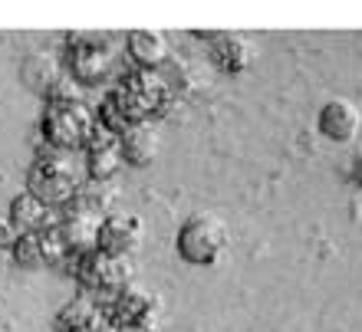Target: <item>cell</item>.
Listing matches in <instances>:
<instances>
[{"label":"cell","instance_id":"cell-17","mask_svg":"<svg viewBox=\"0 0 362 332\" xmlns=\"http://www.w3.org/2000/svg\"><path fill=\"white\" fill-rule=\"evenodd\" d=\"M20 237H23V230L13 224V218H10V214L7 218L0 214V250H13Z\"/></svg>","mask_w":362,"mask_h":332},{"label":"cell","instance_id":"cell-14","mask_svg":"<svg viewBox=\"0 0 362 332\" xmlns=\"http://www.w3.org/2000/svg\"><path fill=\"white\" fill-rule=\"evenodd\" d=\"M125 53L135 63V69H158L168 59V43L155 30H132L125 37Z\"/></svg>","mask_w":362,"mask_h":332},{"label":"cell","instance_id":"cell-5","mask_svg":"<svg viewBox=\"0 0 362 332\" xmlns=\"http://www.w3.org/2000/svg\"><path fill=\"white\" fill-rule=\"evenodd\" d=\"M224 247H228V227L214 214H191L178 227V237H175L178 256L191 266L218 263Z\"/></svg>","mask_w":362,"mask_h":332},{"label":"cell","instance_id":"cell-8","mask_svg":"<svg viewBox=\"0 0 362 332\" xmlns=\"http://www.w3.org/2000/svg\"><path fill=\"white\" fill-rule=\"evenodd\" d=\"M359 125H362V115L349 99H329V102L320 109L316 115V129L323 135L326 142H353L356 135H359Z\"/></svg>","mask_w":362,"mask_h":332},{"label":"cell","instance_id":"cell-16","mask_svg":"<svg viewBox=\"0 0 362 332\" xmlns=\"http://www.w3.org/2000/svg\"><path fill=\"white\" fill-rule=\"evenodd\" d=\"M10 254H13V263L23 266V270H40V266H47L43 263V237H40V234H23Z\"/></svg>","mask_w":362,"mask_h":332},{"label":"cell","instance_id":"cell-15","mask_svg":"<svg viewBox=\"0 0 362 332\" xmlns=\"http://www.w3.org/2000/svg\"><path fill=\"white\" fill-rule=\"evenodd\" d=\"M119 148H122V162L129 165V168H145V165H152L155 155H158V135H155L152 125H132V129L119 138Z\"/></svg>","mask_w":362,"mask_h":332},{"label":"cell","instance_id":"cell-1","mask_svg":"<svg viewBox=\"0 0 362 332\" xmlns=\"http://www.w3.org/2000/svg\"><path fill=\"white\" fill-rule=\"evenodd\" d=\"M69 276L89 293V300L99 306H109L119 300L122 290L132 286V263L125 256H112L103 250H86L69 266Z\"/></svg>","mask_w":362,"mask_h":332},{"label":"cell","instance_id":"cell-7","mask_svg":"<svg viewBox=\"0 0 362 332\" xmlns=\"http://www.w3.org/2000/svg\"><path fill=\"white\" fill-rule=\"evenodd\" d=\"M155 313H158V296L145 286H129L119 293L115 303L105 306V316H109V329L122 332V329H152Z\"/></svg>","mask_w":362,"mask_h":332},{"label":"cell","instance_id":"cell-12","mask_svg":"<svg viewBox=\"0 0 362 332\" xmlns=\"http://www.w3.org/2000/svg\"><path fill=\"white\" fill-rule=\"evenodd\" d=\"M53 329L57 332H105L109 329V316L105 306L93 300H73L53 316Z\"/></svg>","mask_w":362,"mask_h":332},{"label":"cell","instance_id":"cell-2","mask_svg":"<svg viewBox=\"0 0 362 332\" xmlns=\"http://www.w3.org/2000/svg\"><path fill=\"white\" fill-rule=\"evenodd\" d=\"M119 95L122 109L129 112L132 125H148L152 119H162L175 105V89L172 83L158 73V69H132L119 79Z\"/></svg>","mask_w":362,"mask_h":332},{"label":"cell","instance_id":"cell-18","mask_svg":"<svg viewBox=\"0 0 362 332\" xmlns=\"http://www.w3.org/2000/svg\"><path fill=\"white\" fill-rule=\"evenodd\" d=\"M346 178H349V184H353V188L362 191V152L353 155V162H349V168H346Z\"/></svg>","mask_w":362,"mask_h":332},{"label":"cell","instance_id":"cell-4","mask_svg":"<svg viewBox=\"0 0 362 332\" xmlns=\"http://www.w3.org/2000/svg\"><path fill=\"white\" fill-rule=\"evenodd\" d=\"M27 191L33 194V198H40L47 208H66V204H73L76 201V194L83 191V184H79V174L76 168H73V162H69L66 155H40L37 162L30 165L27 171Z\"/></svg>","mask_w":362,"mask_h":332},{"label":"cell","instance_id":"cell-6","mask_svg":"<svg viewBox=\"0 0 362 332\" xmlns=\"http://www.w3.org/2000/svg\"><path fill=\"white\" fill-rule=\"evenodd\" d=\"M66 73L79 85H103L112 73V49L103 37L73 33L66 40Z\"/></svg>","mask_w":362,"mask_h":332},{"label":"cell","instance_id":"cell-13","mask_svg":"<svg viewBox=\"0 0 362 332\" xmlns=\"http://www.w3.org/2000/svg\"><path fill=\"white\" fill-rule=\"evenodd\" d=\"M10 218L17 224L23 234H43V230L57 227L59 224V214L53 208H47L40 198H33L30 191L17 194V198L10 201Z\"/></svg>","mask_w":362,"mask_h":332},{"label":"cell","instance_id":"cell-3","mask_svg":"<svg viewBox=\"0 0 362 332\" xmlns=\"http://www.w3.org/2000/svg\"><path fill=\"white\" fill-rule=\"evenodd\" d=\"M95 129H99V122L86 102H47L43 115H40V135L59 155L79 152V148L86 152Z\"/></svg>","mask_w":362,"mask_h":332},{"label":"cell","instance_id":"cell-9","mask_svg":"<svg viewBox=\"0 0 362 332\" xmlns=\"http://www.w3.org/2000/svg\"><path fill=\"white\" fill-rule=\"evenodd\" d=\"M139 240H142V220L135 218V214H109L103 220V227H99V240H95V250H103V254H112V256H125L129 250L139 247Z\"/></svg>","mask_w":362,"mask_h":332},{"label":"cell","instance_id":"cell-10","mask_svg":"<svg viewBox=\"0 0 362 332\" xmlns=\"http://www.w3.org/2000/svg\"><path fill=\"white\" fill-rule=\"evenodd\" d=\"M122 168V148H119V138L109 135L105 129H95L93 142L86 145V174L95 184H105V181L115 178V171Z\"/></svg>","mask_w":362,"mask_h":332},{"label":"cell","instance_id":"cell-11","mask_svg":"<svg viewBox=\"0 0 362 332\" xmlns=\"http://www.w3.org/2000/svg\"><path fill=\"white\" fill-rule=\"evenodd\" d=\"M208 40H211V63L221 73L238 76L254 63V47L238 33H208Z\"/></svg>","mask_w":362,"mask_h":332}]
</instances>
